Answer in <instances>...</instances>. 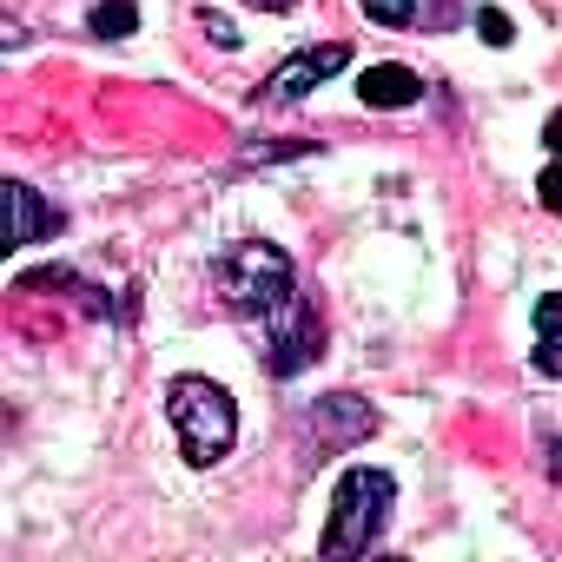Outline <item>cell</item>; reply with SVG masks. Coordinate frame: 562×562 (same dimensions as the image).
Here are the masks:
<instances>
[{
  "label": "cell",
  "instance_id": "cell-1",
  "mask_svg": "<svg viewBox=\"0 0 562 562\" xmlns=\"http://www.w3.org/2000/svg\"><path fill=\"white\" fill-rule=\"evenodd\" d=\"M299 285H292V258L278 251L271 238H238L212 258V299L232 312V318H265L278 312Z\"/></svg>",
  "mask_w": 562,
  "mask_h": 562
},
{
  "label": "cell",
  "instance_id": "cell-4",
  "mask_svg": "<svg viewBox=\"0 0 562 562\" xmlns=\"http://www.w3.org/2000/svg\"><path fill=\"white\" fill-rule=\"evenodd\" d=\"M318 351H325V312H318V299L292 292L278 312H265V371L271 378H299L305 364H318Z\"/></svg>",
  "mask_w": 562,
  "mask_h": 562
},
{
  "label": "cell",
  "instance_id": "cell-14",
  "mask_svg": "<svg viewBox=\"0 0 562 562\" xmlns=\"http://www.w3.org/2000/svg\"><path fill=\"white\" fill-rule=\"evenodd\" d=\"M542 146H549V153L562 159V113H549V126H542Z\"/></svg>",
  "mask_w": 562,
  "mask_h": 562
},
{
  "label": "cell",
  "instance_id": "cell-7",
  "mask_svg": "<svg viewBox=\"0 0 562 562\" xmlns=\"http://www.w3.org/2000/svg\"><path fill=\"white\" fill-rule=\"evenodd\" d=\"M358 100H364V106H378V113H397V106H417V100H424V80H417L411 67L384 60V67H364Z\"/></svg>",
  "mask_w": 562,
  "mask_h": 562
},
{
  "label": "cell",
  "instance_id": "cell-3",
  "mask_svg": "<svg viewBox=\"0 0 562 562\" xmlns=\"http://www.w3.org/2000/svg\"><path fill=\"white\" fill-rule=\"evenodd\" d=\"M391 503H397L391 470H371V463L345 470L338 476V496H331V522H325V555H364L384 536Z\"/></svg>",
  "mask_w": 562,
  "mask_h": 562
},
{
  "label": "cell",
  "instance_id": "cell-6",
  "mask_svg": "<svg viewBox=\"0 0 562 562\" xmlns=\"http://www.w3.org/2000/svg\"><path fill=\"white\" fill-rule=\"evenodd\" d=\"M345 47L338 41H325V47H305V54H292L285 67H278L271 80H265V100H278V106H292V100H305L312 87H325L331 74H345Z\"/></svg>",
  "mask_w": 562,
  "mask_h": 562
},
{
  "label": "cell",
  "instance_id": "cell-13",
  "mask_svg": "<svg viewBox=\"0 0 562 562\" xmlns=\"http://www.w3.org/2000/svg\"><path fill=\"white\" fill-rule=\"evenodd\" d=\"M476 27H483V41H490V47H509V21H503L496 8H483V14H476Z\"/></svg>",
  "mask_w": 562,
  "mask_h": 562
},
{
  "label": "cell",
  "instance_id": "cell-10",
  "mask_svg": "<svg viewBox=\"0 0 562 562\" xmlns=\"http://www.w3.org/2000/svg\"><path fill=\"white\" fill-rule=\"evenodd\" d=\"M139 27V8H133V0H100V8H93V34L100 41H126Z\"/></svg>",
  "mask_w": 562,
  "mask_h": 562
},
{
  "label": "cell",
  "instance_id": "cell-11",
  "mask_svg": "<svg viewBox=\"0 0 562 562\" xmlns=\"http://www.w3.org/2000/svg\"><path fill=\"white\" fill-rule=\"evenodd\" d=\"M358 8H364L378 27H404V21L417 14V0H358Z\"/></svg>",
  "mask_w": 562,
  "mask_h": 562
},
{
  "label": "cell",
  "instance_id": "cell-5",
  "mask_svg": "<svg viewBox=\"0 0 562 562\" xmlns=\"http://www.w3.org/2000/svg\"><path fill=\"white\" fill-rule=\"evenodd\" d=\"M371 430H378V411H371L364 397H351V391H338V397H318V411H305V437H312L318 450L364 443Z\"/></svg>",
  "mask_w": 562,
  "mask_h": 562
},
{
  "label": "cell",
  "instance_id": "cell-12",
  "mask_svg": "<svg viewBox=\"0 0 562 562\" xmlns=\"http://www.w3.org/2000/svg\"><path fill=\"white\" fill-rule=\"evenodd\" d=\"M536 192H542V205H549V212L562 218V159H555V166H549V172L536 179Z\"/></svg>",
  "mask_w": 562,
  "mask_h": 562
},
{
  "label": "cell",
  "instance_id": "cell-8",
  "mask_svg": "<svg viewBox=\"0 0 562 562\" xmlns=\"http://www.w3.org/2000/svg\"><path fill=\"white\" fill-rule=\"evenodd\" d=\"M8 205H14V232H8V245H41L47 232H60V212H47L34 186L14 179V186H8Z\"/></svg>",
  "mask_w": 562,
  "mask_h": 562
},
{
  "label": "cell",
  "instance_id": "cell-2",
  "mask_svg": "<svg viewBox=\"0 0 562 562\" xmlns=\"http://www.w3.org/2000/svg\"><path fill=\"white\" fill-rule=\"evenodd\" d=\"M166 417L179 430V450L192 470H212L232 443H238V411L212 378H172L166 384Z\"/></svg>",
  "mask_w": 562,
  "mask_h": 562
},
{
  "label": "cell",
  "instance_id": "cell-9",
  "mask_svg": "<svg viewBox=\"0 0 562 562\" xmlns=\"http://www.w3.org/2000/svg\"><path fill=\"white\" fill-rule=\"evenodd\" d=\"M536 371L562 378V292H549L536 305Z\"/></svg>",
  "mask_w": 562,
  "mask_h": 562
}]
</instances>
